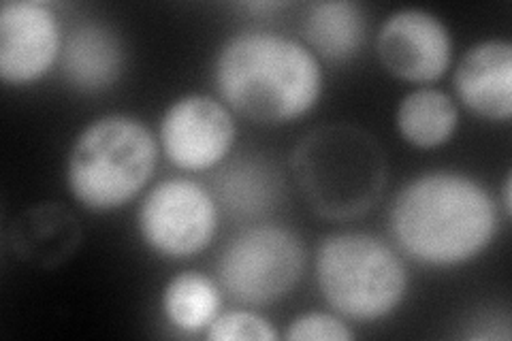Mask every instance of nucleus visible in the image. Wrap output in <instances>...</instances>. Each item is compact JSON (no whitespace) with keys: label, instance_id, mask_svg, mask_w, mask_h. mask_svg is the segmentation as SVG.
Masks as SVG:
<instances>
[{"label":"nucleus","instance_id":"1","mask_svg":"<svg viewBox=\"0 0 512 341\" xmlns=\"http://www.w3.org/2000/svg\"><path fill=\"white\" fill-rule=\"evenodd\" d=\"M391 235L412 261L427 267H459L483 254L500 229L489 190L474 177L434 171L414 177L395 194Z\"/></svg>","mask_w":512,"mask_h":341},{"label":"nucleus","instance_id":"2","mask_svg":"<svg viewBox=\"0 0 512 341\" xmlns=\"http://www.w3.org/2000/svg\"><path fill=\"white\" fill-rule=\"evenodd\" d=\"M222 103L256 124H288L310 113L323 94L316 54L291 37L244 30L229 37L214 60Z\"/></svg>","mask_w":512,"mask_h":341},{"label":"nucleus","instance_id":"3","mask_svg":"<svg viewBox=\"0 0 512 341\" xmlns=\"http://www.w3.org/2000/svg\"><path fill=\"white\" fill-rule=\"evenodd\" d=\"M303 199L327 220H352L370 211L387 182L380 143L352 124L318 126L291 158Z\"/></svg>","mask_w":512,"mask_h":341},{"label":"nucleus","instance_id":"4","mask_svg":"<svg viewBox=\"0 0 512 341\" xmlns=\"http://www.w3.org/2000/svg\"><path fill=\"white\" fill-rule=\"evenodd\" d=\"M158 165V141L137 118L111 113L77 135L67 162L73 199L105 214L131 203Z\"/></svg>","mask_w":512,"mask_h":341},{"label":"nucleus","instance_id":"5","mask_svg":"<svg viewBox=\"0 0 512 341\" xmlns=\"http://www.w3.org/2000/svg\"><path fill=\"white\" fill-rule=\"evenodd\" d=\"M320 295L335 312L355 322H376L399 310L408 271L399 254L370 233L344 231L320 241L314 258Z\"/></svg>","mask_w":512,"mask_h":341},{"label":"nucleus","instance_id":"6","mask_svg":"<svg viewBox=\"0 0 512 341\" xmlns=\"http://www.w3.org/2000/svg\"><path fill=\"white\" fill-rule=\"evenodd\" d=\"M306 267L301 239L278 224L248 226L216 261L220 290L242 305H271L293 292Z\"/></svg>","mask_w":512,"mask_h":341},{"label":"nucleus","instance_id":"7","mask_svg":"<svg viewBox=\"0 0 512 341\" xmlns=\"http://www.w3.org/2000/svg\"><path fill=\"white\" fill-rule=\"evenodd\" d=\"M137 229L143 243L160 256H197L216 237L218 201L199 182L171 177L143 197Z\"/></svg>","mask_w":512,"mask_h":341},{"label":"nucleus","instance_id":"8","mask_svg":"<svg viewBox=\"0 0 512 341\" xmlns=\"http://www.w3.org/2000/svg\"><path fill=\"white\" fill-rule=\"evenodd\" d=\"M158 139L178 169L192 173L214 169L233 150V111L207 94L180 96L160 118Z\"/></svg>","mask_w":512,"mask_h":341},{"label":"nucleus","instance_id":"9","mask_svg":"<svg viewBox=\"0 0 512 341\" xmlns=\"http://www.w3.org/2000/svg\"><path fill=\"white\" fill-rule=\"evenodd\" d=\"M376 54L384 69L408 84H434L453 62V37L446 24L425 9H399L382 22Z\"/></svg>","mask_w":512,"mask_h":341},{"label":"nucleus","instance_id":"10","mask_svg":"<svg viewBox=\"0 0 512 341\" xmlns=\"http://www.w3.org/2000/svg\"><path fill=\"white\" fill-rule=\"evenodd\" d=\"M62 41L52 5L9 0L0 7V77L13 86L39 81L60 60Z\"/></svg>","mask_w":512,"mask_h":341},{"label":"nucleus","instance_id":"11","mask_svg":"<svg viewBox=\"0 0 512 341\" xmlns=\"http://www.w3.org/2000/svg\"><path fill=\"white\" fill-rule=\"evenodd\" d=\"M453 86L459 103L491 122L512 118V45L487 39L472 45L459 60Z\"/></svg>","mask_w":512,"mask_h":341},{"label":"nucleus","instance_id":"12","mask_svg":"<svg viewBox=\"0 0 512 341\" xmlns=\"http://www.w3.org/2000/svg\"><path fill=\"white\" fill-rule=\"evenodd\" d=\"M60 73L79 92L94 94L111 88L120 79L126 52L118 32L96 20L75 24L62 41Z\"/></svg>","mask_w":512,"mask_h":341},{"label":"nucleus","instance_id":"13","mask_svg":"<svg viewBox=\"0 0 512 341\" xmlns=\"http://www.w3.org/2000/svg\"><path fill=\"white\" fill-rule=\"evenodd\" d=\"M9 241L20 261L52 269L73 256L82 241V226L62 203H39L15 218Z\"/></svg>","mask_w":512,"mask_h":341},{"label":"nucleus","instance_id":"14","mask_svg":"<svg viewBox=\"0 0 512 341\" xmlns=\"http://www.w3.org/2000/svg\"><path fill=\"white\" fill-rule=\"evenodd\" d=\"M301 32L312 54L329 62H348L365 43L367 18L352 0H323L308 7Z\"/></svg>","mask_w":512,"mask_h":341},{"label":"nucleus","instance_id":"15","mask_svg":"<svg viewBox=\"0 0 512 341\" xmlns=\"http://www.w3.org/2000/svg\"><path fill=\"white\" fill-rule=\"evenodd\" d=\"M397 131L410 145L434 150L448 143L457 133L459 109L444 90L416 88L408 92L395 111Z\"/></svg>","mask_w":512,"mask_h":341},{"label":"nucleus","instance_id":"16","mask_svg":"<svg viewBox=\"0 0 512 341\" xmlns=\"http://www.w3.org/2000/svg\"><path fill=\"white\" fill-rule=\"evenodd\" d=\"M216 201L235 216H261L276 207L280 197V175L265 160H233L216 175Z\"/></svg>","mask_w":512,"mask_h":341},{"label":"nucleus","instance_id":"17","mask_svg":"<svg viewBox=\"0 0 512 341\" xmlns=\"http://www.w3.org/2000/svg\"><path fill=\"white\" fill-rule=\"evenodd\" d=\"M220 286L199 271H182L171 278L160 297V307L171 327L186 335L205 331L218 316Z\"/></svg>","mask_w":512,"mask_h":341},{"label":"nucleus","instance_id":"18","mask_svg":"<svg viewBox=\"0 0 512 341\" xmlns=\"http://www.w3.org/2000/svg\"><path fill=\"white\" fill-rule=\"evenodd\" d=\"M207 341H276L278 331L261 314L248 310L224 312L205 329Z\"/></svg>","mask_w":512,"mask_h":341},{"label":"nucleus","instance_id":"19","mask_svg":"<svg viewBox=\"0 0 512 341\" xmlns=\"http://www.w3.org/2000/svg\"><path fill=\"white\" fill-rule=\"evenodd\" d=\"M284 339L288 341H352L355 333L348 329V324L325 312H308L297 316L286 327Z\"/></svg>","mask_w":512,"mask_h":341},{"label":"nucleus","instance_id":"20","mask_svg":"<svg viewBox=\"0 0 512 341\" xmlns=\"http://www.w3.org/2000/svg\"><path fill=\"white\" fill-rule=\"evenodd\" d=\"M510 192H512V177H510V173H508L506 180H504V186H502V209H504V216H506V218H510V214H512Z\"/></svg>","mask_w":512,"mask_h":341},{"label":"nucleus","instance_id":"21","mask_svg":"<svg viewBox=\"0 0 512 341\" xmlns=\"http://www.w3.org/2000/svg\"><path fill=\"white\" fill-rule=\"evenodd\" d=\"M244 7L250 11H278L288 7V3H246Z\"/></svg>","mask_w":512,"mask_h":341}]
</instances>
